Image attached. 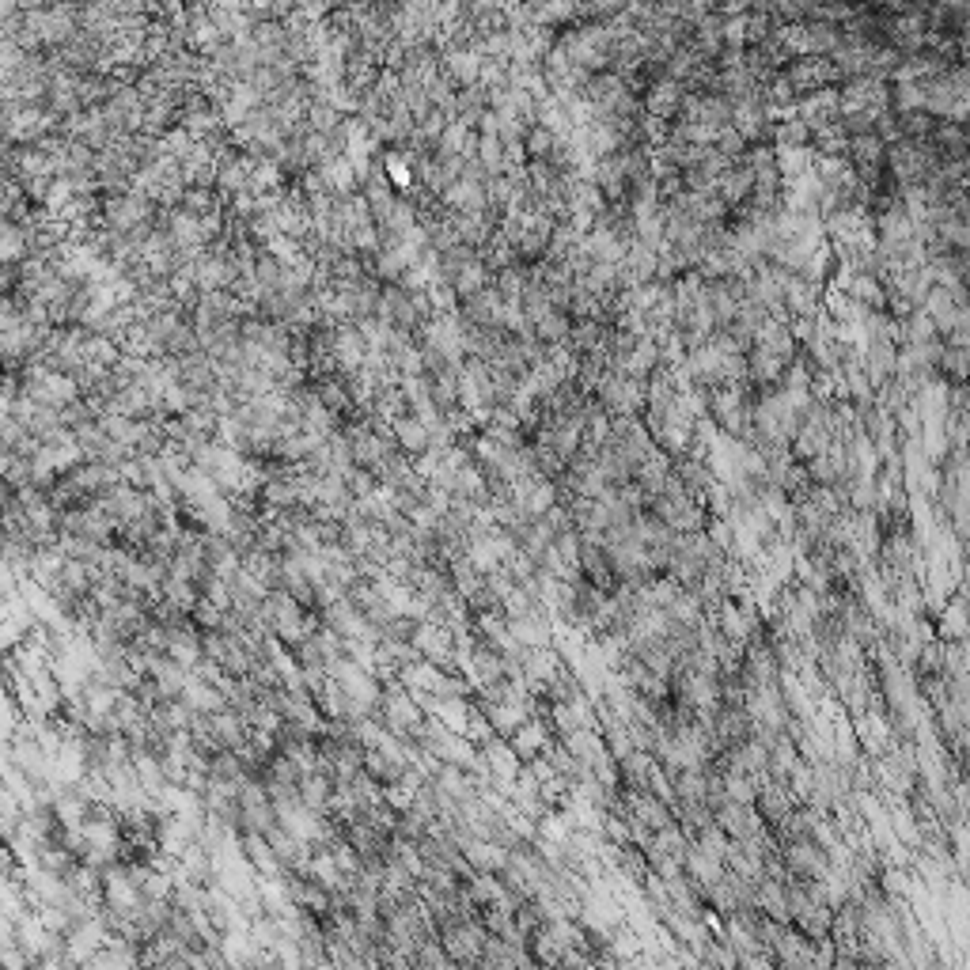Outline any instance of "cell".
<instances>
[{
    "label": "cell",
    "mask_w": 970,
    "mask_h": 970,
    "mask_svg": "<svg viewBox=\"0 0 970 970\" xmlns=\"http://www.w3.org/2000/svg\"><path fill=\"white\" fill-rule=\"evenodd\" d=\"M485 762H489V773H493V785H501V792H512L516 777H520V755L512 743L504 739H489L482 747Z\"/></svg>",
    "instance_id": "6da1fadb"
},
{
    "label": "cell",
    "mask_w": 970,
    "mask_h": 970,
    "mask_svg": "<svg viewBox=\"0 0 970 970\" xmlns=\"http://www.w3.org/2000/svg\"><path fill=\"white\" fill-rule=\"evenodd\" d=\"M182 701H186L194 713H216V709L228 705L224 686L205 683V679H198V675H190V683H186V690H182Z\"/></svg>",
    "instance_id": "7a4b0ae2"
}]
</instances>
